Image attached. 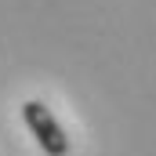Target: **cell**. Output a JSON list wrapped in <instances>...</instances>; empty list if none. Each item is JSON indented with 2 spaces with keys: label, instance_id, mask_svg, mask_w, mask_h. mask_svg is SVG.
<instances>
[{
  "label": "cell",
  "instance_id": "cell-1",
  "mask_svg": "<svg viewBox=\"0 0 156 156\" xmlns=\"http://www.w3.org/2000/svg\"><path fill=\"white\" fill-rule=\"evenodd\" d=\"M22 120H26V127L33 131L37 145L47 156H69V134L62 131V123L51 116V109L44 102H37V98L22 102Z\"/></svg>",
  "mask_w": 156,
  "mask_h": 156
}]
</instances>
